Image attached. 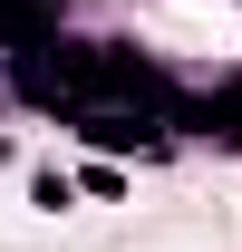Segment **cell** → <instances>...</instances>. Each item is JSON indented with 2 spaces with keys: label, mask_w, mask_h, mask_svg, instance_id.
<instances>
[{
  "label": "cell",
  "mask_w": 242,
  "mask_h": 252,
  "mask_svg": "<svg viewBox=\"0 0 242 252\" xmlns=\"http://www.w3.org/2000/svg\"><path fill=\"white\" fill-rule=\"evenodd\" d=\"M30 204H39V214H68V204H78V185H68L59 165H39V175H30Z\"/></svg>",
  "instance_id": "1"
}]
</instances>
